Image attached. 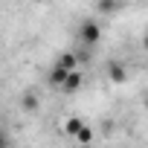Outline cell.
I'll list each match as a JSON object with an SVG mask.
<instances>
[{"instance_id": "cell-11", "label": "cell", "mask_w": 148, "mask_h": 148, "mask_svg": "<svg viewBox=\"0 0 148 148\" xmlns=\"http://www.w3.org/2000/svg\"><path fill=\"white\" fill-rule=\"evenodd\" d=\"M32 3H47V0H32Z\"/></svg>"}, {"instance_id": "cell-3", "label": "cell", "mask_w": 148, "mask_h": 148, "mask_svg": "<svg viewBox=\"0 0 148 148\" xmlns=\"http://www.w3.org/2000/svg\"><path fill=\"white\" fill-rule=\"evenodd\" d=\"M108 76H110V82L122 84V82L128 79V70H125V64H116V61H110V64H108Z\"/></svg>"}, {"instance_id": "cell-8", "label": "cell", "mask_w": 148, "mask_h": 148, "mask_svg": "<svg viewBox=\"0 0 148 148\" xmlns=\"http://www.w3.org/2000/svg\"><path fill=\"white\" fill-rule=\"evenodd\" d=\"M58 64H61V67H67V70H76V67H79V58L73 55V52H64V55L58 58Z\"/></svg>"}, {"instance_id": "cell-10", "label": "cell", "mask_w": 148, "mask_h": 148, "mask_svg": "<svg viewBox=\"0 0 148 148\" xmlns=\"http://www.w3.org/2000/svg\"><path fill=\"white\" fill-rule=\"evenodd\" d=\"M142 49H148V32L142 35Z\"/></svg>"}, {"instance_id": "cell-2", "label": "cell", "mask_w": 148, "mask_h": 148, "mask_svg": "<svg viewBox=\"0 0 148 148\" xmlns=\"http://www.w3.org/2000/svg\"><path fill=\"white\" fill-rule=\"evenodd\" d=\"M73 70H67V67H61V64H55L49 73H47V82L52 84V87H64V82H67V76H70Z\"/></svg>"}, {"instance_id": "cell-4", "label": "cell", "mask_w": 148, "mask_h": 148, "mask_svg": "<svg viewBox=\"0 0 148 148\" xmlns=\"http://www.w3.org/2000/svg\"><path fill=\"white\" fill-rule=\"evenodd\" d=\"M79 87H82V73H79V70H73L70 76H67V82H64V87H61V90H67V93H76Z\"/></svg>"}, {"instance_id": "cell-5", "label": "cell", "mask_w": 148, "mask_h": 148, "mask_svg": "<svg viewBox=\"0 0 148 148\" xmlns=\"http://www.w3.org/2000/svg\"><path fill=\"white\" fill-rule=\"evenodd\" d=\"M96 9H99L102 15H113V12H119V9H122V3H119V0H99Z\"/></svg>"}, {"instance_id": "cell-1", "label": "cell", "mask_w": 148, "mask_h": 148, "mask_svg": "<svg viewBox=\"0 0 148 148\" xmlns=\"http://www.w3.org/2000/svg\"><path fill=\"white\" fill-rule=\"evenodd\" d=\"M79 35H82V41H84V44H96V41L102 38V29H99V23H96V21H84V23L79 26Z\"/></svg>"}, {"instance_id": "cell-7", "label": "cell", "mask_w": 148, "mask_h": 148, "mask_svg": "<svg viewBox=\"0 0 148 148\" xmlns=\"http://www.w3.org/2000/svg\"><path fill=\"white\" fill-rule=\"evenodd\" d=\"M73 139H76L79 145H87V142H93V128H90V125H84V128H82L76 136H73Z\"/></svg>"}, {"instance_id": "cell-12", "label": "cell", "mask_w": 148, "mask_h": 148, "mask_svg": "<svg viewBox=\"0 0 148 148\" xmlns=\"http://www.w3.org/2000/svg\"><path fill=\"white\" fill-rule=\"evenodd\" d=\"M145 108H148V99H145Z\"/></svg>"}, {"instance_id": "cell-9", "label": "cell", "mask_w": 148, "mask_h": 148, "mask_svg": "<svg viewBox=\"0 0 148 148\" xmlns=\"http://www.w3.org/2000/svg\"><path fill=\"white\" fill-rule=\"evenodd\" d=\"M21 102H23V110H35V108H38V96H35V93H26Z\"/></svg>"}, {"instance_id": "cell-6", "label": "cell", "mask_w": 148, "mask_h": 148, "mask_svg": "<svg viewBox=\"0 0 148 148\" xmlns=\"http://www.w3.org/2000/svg\"><path fill=\"white\" fill-rule=\"evenodd\" d=\"M82 128H84V122H82V119H79V116H70V119H67V122H64V131H67V134H70V136H76V134H79V131H82Z\"/></svg>"}]
</instances>
